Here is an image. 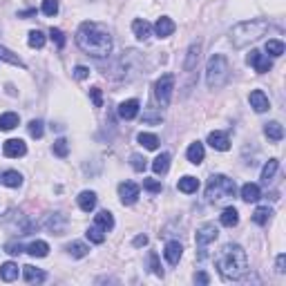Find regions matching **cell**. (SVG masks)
Here are the masks:
<instances>
[{
    "mask_svg": "<svg viewBox=\"0 0 286 286\" xmlns=\"http://www.w3.org/2000/svg\"><path fill=\"white\" fill-rule=\"evenodd\" d=\"M0 181H3L7 188H20L22 186V175L16 170H7V172H3V179H0Z\"/></svg>",
    "mask_w": 286,
    "mask_h": 286,
    "instance_id": "28",
    "label": "cell"
},
{
    "mask_svg": "<svg viewBox=\"0 0 286 286\" xmlns=\"http://www.w3.org/2000/svg\"><path fill=\"white\" fill-rule=\"evenodd\" d=\"M204 143H199V141H195V143H190V148H188V152H186V156H188V161L190 164H195V166H199L201 161H204Z\"/></svg>",
    "mask_w": 286,
    "mask_h": 286,
    "instance_id": "20",
    "label": "cell"
},
{
    "mask_svg": "<svg viewBox=\"0 0 286 286\" xmlns=\"http://www.w3.org/2000/svg\"><path fill=\"white\" fill-rule=\"evenodd\" d=\"M271 217H273V210L268 208V206H262V208H257L253 212V221L257 226H266V224L271 221Z\"/></svg>",
    "mask_w": 286,
    "mask_h": 286,
    "instance_id": "32",
    "label": "cell"
},
{
    "mask_svg": "<svg viewBox=\"0 0 286 286\" xmlns=\"http://www.w3.org/2000/svg\"><path fill=\"white\" fill-rule=\"evenodd\" d=\"M143 188L145 190H148V193H161V188H164V186H161V181H156V179H143Z\"/></svg>",
    "mask_w": 286,
    "mask_h": 286,
    "instance_id": "47",
    "label": "cell"
},
{
    "mask_svg": "<svg viewBox=\"0 0 286 286\" xmlns=\"http://www.w3.org/2000/svg\"><path fill=\"white\" fill-rule=\"evenodd\" d=\"M217 237H219V231H217L215 224H204V226L197 228L195 242H197V248H199V260H204L206 257V246L212 244Z\"/></svg>",
    "mask_w": 286,
    "mask_h": 286,
    "instance_id": "6",
    "label": "cell"
},
{
    "mask_svg": "<svg viewBox=\"0 0 286 286\" xmlns=\"http://www.w3.org/2000/svg\"><path fill=\"white\" fill-rule=\"evenodd\" d=\"M49 38H52V41L56 43V47H58V49L65 47V34L60 31V29H54V27H52V31H49Z\"/></svg>",
    "mask_w": 286,
    "mask_h": 286,
    "instance_id": "45",
    "label": "cell"
},
{
    "mask_svg": "<svg viewBox=\"0 0 286 286\" xmlns=\"http://www.w3.org/2000/svg\"><path fill=\"white\" fill-rule=\"evenodd\" d=\"M215 264L221 279L235 282V279H242L248 271V257H246V250L239 244H226L221 248V253L217 255Z\"/></svg>",
    "mask_w": 286,
    "mask_h": 286,
    "instance_id": "2",
    "label": "cell"
},
{
    "mask_svg": "<svg viewBox=\"0 0 286 286\" xmlns=\"http://www.w3.org/2000/svg\"><path fill=\"white\" fill-rule=\"evenodd\" d=\"M177 188L186 195H193V193H197V188H199V179L197 177H181L177 183Z\"/></svg>",
    "mask_w": 286,
    "mask_h": 286,
    "instance_id": "25",
    "label": "cell"
},
{
    "mask_svg": "<svg viewBox=\"0 0 286 286\" xmlns=\"http://www.w3.org/2000/svg\"><path fill=\"white\" fill-rule=\"evenodd\" d=\"M134 246H137V248H139V246H145V244H148V237H145V235H137V237H134V242H132Z\"/></svg>",
    "mask_w": 286,
    "mask_h": 286,
    "instance_id": "52",
    "label": "cell"
},
{
    "mask_svg": "<svg viewBox=\"0 0 286 286\" xmlns=\"http://www.w3.org/2000/svg\"><path fill=\"white\" fill-rule=\"evenodd\" d=\"M78 208L83 212H92L97 208V193H92V190H83L81 195H78Z\"/></svg>",
    "mask_w": 286,
    "mask_h": 286,
    "instance_id": "17",
    "label": "cell"
},
{
    "mask_svg": "<svg viewBox=\"0 0 286 286\" xmlns=\"http://www.w3.org/2000/svg\"><path fill=\"white\" fill-rule=\"evenodd\" d=\"M27 253H29L31 257H47V253H49V246H47V242H31L29 246H27Z\"/></svg>",
    "mask_w": 286,
    "mask_h": 286,
    "instance_id": "31",
    "label": "cell"
},
{
    "mask_svg": "<svg viewBox=\"0 0 286 286\" xmlns=\"http://www.w3.org/2000/svg\"><path fill=\"white\" fill-rule=\"evenodd\" d=\"M54 154L60 156V159H65V156L70 154V143H67V139H56L54 141Z\"/></svg>",
    "mask_w": 286,
    "mask_h": 286,
    "instance_id": "37",
    "label": "cell"
},
{
    "mask_svg": "<svg viewBox=\"0 0 286 286\" xmlns=\"http://www.w3.org/2000/svg\"><path fill=\"white\" fill-rule=\"evenodd\" d=\"M137 114H139V101L137 99L123 101V103L119 105V116L123 121H132Z\"/></svg>",
    "mask_w": 286,
    "mask_h": 286,
    "instance_id": "15",
    "label": "cell"
},
{
    "mask_svg": "<svg viewBox=\"0 0 286 286\" xmlns=\"http://www.w3.org/2000/svg\"><path fill=\"white\" fill-rule=\"evenodd\" d=\"M248 101H250V108H253L255 112H266L268 108H271V101H268V97L262 92V89H253Z\"/></svg>",
    "mask_w": 286,
    "mask_h": 286,
    "instance_id": "13",
    "label": "cell"
},
{
    "mask_svg": "<svg viewBox=\"0 0 286 286\" xmlns=\"http://www.w3.org/2000/svg\"><path fill=\"white\" fill-rule=\"evenodd\" d=\"M85 235H87V239L92 244H103L105 242V231L101 226H97V224H94V226H89Z\"/></svg>",
    "mask_w": 286,
    "mask_h": 286,
    "instance_id": "36",
    "label": "cell"
},
{
    "mask_svg": "<svg viewBox=\"0 0 286 286\" xmlns=\"http://www.w3.org/2000/svg\"><path fill=\"white\" fill-rule=\"evenodd\" d=\"M266 31H268L266 20H244L231 29V43L235 47H246L248 43L260 41Z\"/></svg>",
    "mask_w": 286,
    "mask_h": 286,
    "instance_id": "3",
    "label": "cell"
},
{
    "mask_svg": "<svg viewBox=\"0 0 286 286\" xmlns=\"http://www.w3.org/2000/svg\"><path fill=\"white\" fill-rule=\"evenodd\" d=\"M195 282H197V284H208L210 277L206 275V273H197V275H195Z\"/></svg>",
    "mask_w": 286,
    "mask_h": 286,
    "instance_id": "53",
    "label": "cell"
},
{
    "mask_svg": "<svg viewBox=\"0 0 286 286\" xmlns=\"http://www.w3.org/2000/svg\"><path fill=\"white\" fill-rule=\"evenodd\" d=\"M22 244L20 242H7L5 244V253H9V255H20L22 253Z\"/></svg>",
    "mask_w": 286,
    "mask_h": 286,
    "instance_id": "48",
    "label": "cell"
},
{
    "mask_svg": "<svg viewBox=\"0 0 286 286\" xmlns=\"http://www.w3.org/2000/svg\"><path fill=\"white\" fill-rule=\"evenodd\" d=\"M248 65H253V67H255L257 74H266V72H271L273 60L268 58V56H264L262 52H257V49H253V52L248 54Z\"/></svg>",
    "mask_w": 286,
    "mask_h": 286,
    "instance_id": "9",
    "label": "cell"
},
{
    "mask_svg": "<svg viewBox=\"0 0 286 286\" xmlns=\"http://www.w3.org/2000/svg\"><path fill=\"white\" fill-rule=\"evenodd\" d=\"M0 58L7 60V63H11V65H16V67H25V63H22V60L14 52H9L7 47H0Z\"/></svg>",
    "mask_w": 286,
    "mask_h": 286,
    "instance_id": "38",
    "label": "cell"
},
{
    "mask_svg": "<svg viewBox=\"0 0 286 286\" xmlns=\"http://www.w3.org/2000/svg\"><path fill=\"white\" fill-rule=\"evenodd\" d=\"M3 152H5V156H9V159H18V156L27 154V145L22 139H9V141H5V145H3Z\"/></svg>",
    "mask_w": 286,
    "mask_h": 286,
    "instance_id": "10",
    "label": "cell"
},
{
    "mask_svg": "<svg viewBox=\"0 0 286 286\" xmlns=\"http://www.w3.org/2000/svg\"><path fill=\"white\" fill-rule=\"evenodd\" d=\"M235 193H237L235 179L226 175H212L206 183V197L210 204H228L235 197Z\"/></svg>",
    "mask_w": 286,
    "mask_h": 286,
    "instance_id": "4",
    "label": "cell"
},
{
    "mask_svg": "<svg viewBox=\"0 0 286 286\" xmlns=\"http://www.w3.org/2000/svg\"><path fill=\"white\" fill-rule=\"evenodd\" d=\"M67 224H70V219H67L63 212H52V215H47V219H45V228L52 235H65Z\"/></svg>",
    "mask_w": 286,
    "mask_h": 286,
    "instance_id": "8",
    "label": "cell"
},
{
    "mask_svg": "<svg viewBox=\"0 0 286 286\" xmlns=\"http://www.w3.org/2000/svg\"><path fill=\"white\" fill-rule=\"evenodd\" d=\"M260 197H262V190L257 183H244L242 186V199L246 201V204H255Z\"/></svg>",
    "mask_w": 286,
    "mask_h": 286,
    "instance_id": "19",
    "label": "cell"
},
{
    "mask_svg": "<svg viewBox=\"0 0 286 286\" xmlns=\"http://www.w3.org/2000/svg\"><path fill=\"white\" fill-rule=\"evenodd\" d=\"M284 266H286V255L279 253V255H277V262H275V271H277V273H284V271H286Z\"/></svg>",
    "mask_w": 286,
    "mask_h": 286,
    "instance_id": "51",
    "label": "cell"
},
{
    "mask_svg": "<svg viewBox=\"0 0 286 286\" xmlns=\"http://www.w3.org/2000/svg\"><path fill=\"white\" fill-rule=\"evenodd\" d=\"M154 31H156V36L159 38L170 36V34L175 31V22H172V18H168V16H161V18L156 20V25H154Z\"/></svg>",
    "mask_w": 286,
    "mask_h": 286,
    "instance_id": "18",
    "label": "cell"
},
{
    "mask_svg": "<svg viewBox=\"0 0 286 286\" xmlns=\"http://www.w3.org/2000/svg\"><path fill=\"white\" fill-rule=\"evenodd\" d=\"M277 168H279V161H277V159H268V164L262 168V181H264V183L271 181V179L275 177Z\"/></svg>",
    "mask_w": 286,
    "mask_h": 286,
    "instance_id": "34",
    "label": "cell"
},
{
    "mask_svg": "<svg viewBox=\"0 0 286 286\" xmlns=\"http://www.w3.org/2000/svg\"><path fill=\"white\" fill-rule=\"evenodd\" d=\"M219 221H221V226H226V228L237 226V224H239V212L235 210L233 206H228V208H224L221 217H219Z\"/></svg>",
    "mask_w": 286,
    "mask_h": 286,
    "instance_id": "24",
    "label": "cell"
},
{
    "mask_svg": "<svg viewBox=\"0 0 286 286\" xmlns=\"http://www.w3.org/2000/svg\"><path fill=\"white\" fill-rule=\"evenodd\" d=\"M22 273H25V282H45L47 275L41 271V268H34V266H22Z\"/></svg>",
    "mask_w": 286,
    "mask_h": 286,
    "instance_id": "30",
    "label": "cell"
},
{
    "mask_svg": "<svg viewBox=\"0 0 286 286\" xmlns=\"http://www.w3.org/2000/svg\"><path fill=\"white\" fill-rule=\"evenodd\" d=\"M137 141L141 143L145 150H156V148H159V139H156L154 134H148V132H141V134H139Z\"/></svg>",
    "mask_w": 286,
    "mask_h": 286,
    "instance_id": "35",
    "label": "cell"
},
{
    "mask_svg": "<svg viewBox=\"0 0 286 286\" xmlns=\"http://www.w3.org/2000/svg\"><path fill=\"white\" fill-rule=\"evenodd\" d=\"M264 134L271 141H275V143H279L284 139V128L279 125L277 121H271V123H266V128H264Z\"/></svg>",
    "mask_w": 286,
    "mask_h": 286,
    "instance_id": "23",
    "label": "cell"
},
{
    "mask_svg": "<svg viewBox=\"0 0 286 286\" xmlns=\"http://www.w3.org/2000/svg\"><path fill=\"white\" fill-rule=\"evenodd\" d=\"M43 14L45 16H56L58 14V0H43Z\"/></svg>",
    "mask_w": 286,
    "mask_h": 286,
    "instance_id": "43",
    "label": "cell"
},
{
    "mask_svg": "<svg viewBox=\"0 0 286 286\" xmlns=\"http://www.w3.org/2000/svg\"><path fill=\"white\" fill-rule=\"evenodd\" d=\"M27 130H29V134H31L34 139H41V137H43V132H45V128H43V121H38V119L29 121V125H27Z\"/></svg>",
    "mask_w": 286,
    "mask_h": 286,
    "instance_id": "40",
    "label": "cell"
},
{
    "mask_svg": "<svg viewBox=\"0 0 286 286\" xmlns=\"http://www.w3.org/2000/svg\"><path fill=\"white\" fill-rule=\"evenodd\" d=\"M87 76H89V67H85V65H76L74 67V78L83 81V78H87Z\"/></svg>",
    "mask_w": 286,
    "mask_h": 286,
    "instance_id": "50",
    "label": "cell"
},
{
    "mask_svg": "<svg viewBox=\"0 0 286 286\" xmlns=\"http://www.w3.org/2000/svg\"><path fill=\"white\" fill-rule=\"evenodd\" d=\"M89 97H92L94 108H101V105H103V94H101L99 87H92V89H89Z\"/></svg>",
    "mask_w": 286,
    "mask_h": 286,
    "instance_id": "49",
    "label": "cell"
},
{
    "mask_svg": "<svg viewBox=\"0 0 286 286\" xmlns=\"http://www.w3.org/2000/svg\"><path fill=\"white\" fill-rule=\"evenodd\" d=\"M164 255H166V260H168V264L177 266L179 260H181V255H183V246L179 244V242H168Z\"/></svg>",
    "mask_w": 286,
    "mask_h": 286,
    "instance_id": "16",
    "label": "cell"
},
{
    "mask_svg": "<svg viewBox=\"0 0 286 286\" xmlns=\"http://www.w3.org/2000/svg\"><path fill=\"white\" fill-rule=\"evenodd\" d=\"M18 123H20V116L16 114V112H5V114H0V130H14Z\"/></svg>",
    "mask_w": 286,
    "mask_h": 286,
    "instance_id": "27",
    "label": "cell"
},
{
    "mask_svg": "<svg viewBox=\"0 0 286 286\" xmlns=\"http://www.w3.org/2000/svg\"><path fill=\"white\" fill-rule=\"evenodd\" d=\"M29 47H34V49H41L43 45H45V34L43 31H38V29H34V31H29Z\"/></svg>",
    "mask_w": 286,
    "mask_h": 286,
    "instance_id": "39",
    "label": "cell"
},
{
    "mask_svg": "<svg viewBox=\"0 0 286 286\" xmlns=\"http://www.w3.org/2000/svg\"><path fill=\"white\" fill-rule=\"evenodd\" d=\"M76 43L87 56H94V58H105V56H110L112 45H114L108 27L99 25V22H94V20L81 22V27H78V31H76Z\"/></svg>",
    "mask_w": 286,
    "mask_h": 286,
    "instance_id": "1",
    "label": "cell"
},
{
    "mask_svg": "<svg viewBox=\"0 0 286 286\" xmlns=\"http://www.w3.org/2000/svg\"><path fill=\"white\" fill-rule=\"evenodd\" d=\"M199 56H201V43H193L190 45V49H188V54H186V60H183V70L186 72H193L195 67H197L199 63Z\"/></svg>",
    "mask_w": 286,
    "mask_h": 286,
    "instance_id": "14",
    "label": "cell"
},
{
    "mask_svg": "<svg viewBox=\"0 0 286 286\" xmlns=\"http://www.w3.org/2000/svg\"><path fill=\"white\" fill-rule=\"evenodd\" d=\"M231 78V65H228V58L224 54H212L208 60V67H206V81H208L210 89H219L228 83Z\"/></svg>",
    "mask_w": 286,
    "mask_h": 286,
    "instance_id": "5",
    "label": "cell"
},
{
    "mask_svg": "<svg viewBox=\"0 0 286 286\" xmlns=\"http://www.w3.org/2000/svg\"><path fill=\"white\" fill-rule=\"evenodd\" d=\"M119 197H121V204L125 206H132L134 201L139 199V186L132 181H123L119 186Z\"/></svg>",
    "mask_w": 286,
    "mask_h": 286,
    "instance_id": "11",
    "label": "cell"
},
{
    "mask_svg": "<svg viewBox=\"0 0 286 286\" xmlns=\"http://www.w3.org/2000/svg\"><path fill=\"white\" fill-rule=\"evenodd\" d=\"M132 31H134V36H137L139 41H148V38H150V31H152V27H150V22L137 18V20L132 22Z\"/></svg>",
    "mask_w": 286,
    "mask_h": 286,
    "instance_id": "21",
    "label": "cell"
},
{
    "mask_svg": "<svg viewBox=\"0 0 286 286\" xmlns=\"http://www.w3.org/2000/svg\"><path fill=\"white\" fill-rule=\"evenodd\" d=\"M172 89H175V76L172 74H164L154 83V97L161 103V108H168V105H170Z\"/></svg>",
    "mask_w": 286,
    "mask_h": 286,
    "instance_id": "7",
    "label": "cell"
},
{
    "mask_svg": "<svg viewBox=\"0 0 286 286\" xmlns=\"http://www.w3.org/2000/svg\"><path fill=\"white\" fill-rule=\"evenodd\" d=\"M208 143H210L212 150H219V152H226V150L231 148V139H228V134L221 132V130L210 132L208 134Z\"/></svg>",
    "mask_w": 286,
    "mask_h": 286,
    "instance_id": "12",
    "label": "cell"
},
{
    "mask_svg": "<svg viewBox=\"0 0 286 286\" xmlns=\"http://www.w3.org/2000/svg\"><path fill=\"white\" fill-rule=\"evenodd\" d=\"M67 253L72 257H76V260H81V257H85L89 253V246L83 242H72V244H67Z\"/></svg>",
    "mask_w": 286,
    "mask_h": 286,
    "instance_id": "33",
    "label": "cell"
},
{
    "mask_svg": "<svg viewBox=\"0 0 286 286\" xmlns=\"http://www.w3.org/2000/svg\"><path fill=\"white\" fill-rule=\"evenodd\" d=\"M266 52L271 56H282L284 54V43L282 41H268L266 43Z\"/></svg>",
    "mask_w": 286,
    "mask_h": 286,
    "instance_id": "41",
    "label": "cell"
},
{
    "mask_svg": "<svg viewBox=\"0 0 286 286\" xmlns=\"http://www.w3.org/2000/svg\"><path fill=\"white\" fill-rule=\"evenodd\" d=\"M168 168H170V154H168V152H161V154L152 161V170L156 172V175H166Z\"/></svg>",
    "mask_w": 286,
    "mask_h": 286,
    "instance_id": "29",
    "label": "cell"
},
{
    "mask_svg": "<svg viewBox=\"0 0 286 286\" xmlns=\"http://www.w3.org/2000/svg\"><path fill=\"white\" fill-rule=\"evenodd\" d=\"M143 121L150 123V125H159V123H161V112H154L152 108H150V110L143 114Z\"/></svg>",
    "mask_w": 286,
    "mask_h": 286,
    "instance_id": "44",
    "label": "cell"
},
{
    "mask_svg": "<svg viewBox=\"0 0 286 286\" xmlns=\"http://www.w3.org/2000/svg\"><path fill=\"white\" fill-rule=\"evenodd\" d=\"M0 279H3V282H14V279H18V264L5 262V264L0 266Z\"/></svg>",
    "mask_w": 286,
    "mask_h": 286,
    "instance_id": "22",
    "label": "cell"
},
{
    "mask_svg": "<svg viewBox=\"0 0 286 286\" xmlns=\"http://www.w3.org/2000/svg\"><path fill=\"white\" fill-rule=\"evenodd\" d=\"M150 268H152L154 275L164 277V268H161V264H159V255L156 253H150Z\"/></svg>",
    "mask_w": 286,
    "mask_h": 286,
    "instance_id": "46",
    "label": "cell"
},
{
    "mask_svg": "<svg viewBox=\"0 0 286 286\" xmlns=\"http://www.w3.org/2000/svg\"><path fill=\"white\" fill-rule=\"evenodd\" d=\"M94 224H97V226H101L105 233H108V231H112V228H114V217H112L110 210H101L99 215L94 217Z\"/></svg>",
    "mask_w": 286,
    "mask_h": 286,
    "instance_id": "26",
    "label": "cell"
},
{
    "mask_svg": "<svg viewBox=\"0 0 286 286\" xmlns=\"http://www.w3.org/2000/svg\"><path fill=\"white\" fill-rule=\"evenodd\" d=\"M130 166H132L137 172H143L145 166H148V159H145V156H141V154H132V156H130Z\"/></svg>",
    "mask_w": 286,
    "mask_h": 286,
    "instance_id": "42",
    "label": "cell"
}]
</instances>
